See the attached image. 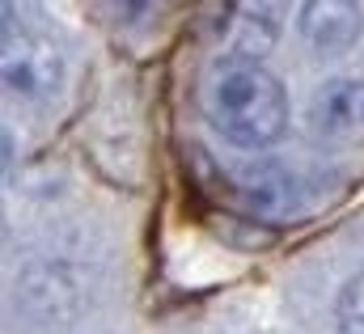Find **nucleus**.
Instances as JSON below:
<instances>
[{
	"label": "nucleus",
	"mask_w": 364,
	"mask_h": 334,
	"mask_svg": "<svg viewBox=\"0 0 364 334\" xmlns=\"http://www.w3.org/2000/svg\"><path fill=\"white\" fill-rule=\"evenodd\" d=\"M208 123L237 149H263L288 123V97L259 60H220L203 81Z\"/></svg>",
	"instance_id": "f257e3e1"
},
{
	"label": "nucleus",
	"mask_w": 364,
	"mask_h": 334,
	"mask_svg": "<svg viewBox=\"0 0 364 334\" xmlns=\"http://www.w3.org/2000/svg\"><path fill=\"white\" fill-rule=\"evenodd\" d=\"M0 72H4L9 93H17V97H47V93H55V85L64 77L60 43L51 38V30L34 26V21H13V13L4 9Z\"/></svg>",
	"instance_id": "f03ea898"
},
{
	"label": "nucleus",
	"mask_w": 364,
	"mask_h": 334,
	"mask_svg": "<svg viewBox=\"0 0 364 334\" xmlns=\"http://www.w3.org/2000/svg\"><path fill=\"white\" fill-rule=\"evenodd\" d=\"M360 4L352 0H309L301 4V34L318 51H348L360 38Z\"/></svg>",
	"instance_id": "7ed1b4c3"
},
{
	"label": "nucleus",
	"mask_w": 364,
	"mask_h": 334,
	"mask_svg": "<svg viewBox=\"0 0 364 334\" xmlns=\"http://www.w3.org/2000/svg\"><path fill=\"white\" fill-rule=\"evenodd\" d=\"M314 119L331 136L360 140L364 136V85L360 81H331L314 97Z\"/></svg>",
	"instance_id": "20e7f679"
},
{
	"label": "nucleus",
	"mask_w": 364,
	"mask_h": 334,
	"mask_svg": "<svg viewBox=\"0 0 364 334\" xmlns=\"http://www.w3.org/2000/svg\"><path fill=\"white\" fill-rule=\"evenodd\" d=\"M335 322H339V334H364V271L343 284L335 301Z\"/></svg>",
	"instance_id": "39448f33"
}]
</instances>
